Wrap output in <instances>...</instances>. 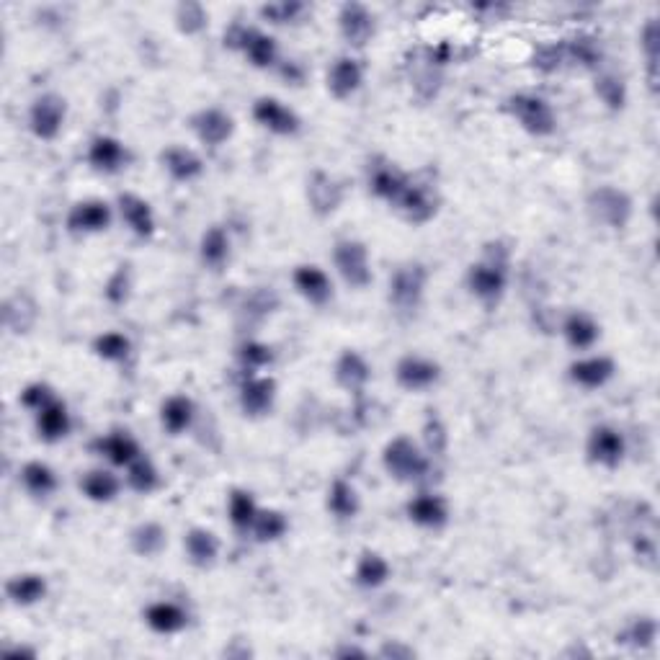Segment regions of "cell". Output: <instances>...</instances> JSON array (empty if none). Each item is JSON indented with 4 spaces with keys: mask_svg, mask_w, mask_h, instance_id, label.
Instances as JSON below:
<instances>
[{
    "mask_svg": "<svg viewBox=\"0 0 660 660\" xmlns=\"http://www.w3.org/2000/svg\"><path fill=\"white\" fill-rule=\"evenodd\" d=\"M508 266H511L508 251L501 243H493L488 245L485 256L467 269V289H470L472 297L483 307H488V310L501 305V300L506 297Z\"/></svg>",
    "mask_w": 660,
    "mask_h": 660,
    "instance_id": "cell-1",
    "label": "cell"
},
{
    "mask_svg": "<svg viewBox=\"0 0 660 660\" xmlns=\"http://www.w3.org/2000/svg\"><path fill=\"white\" fill-rule=\"evenodd\" d=\"M382 467L398 483H421L431 472V457L410 436H395L382 449Z\"/></svg>",
    "mask_w": 660,
    "mask_h": 660,
    "instance_id": "cell-2",
    "label": "cell"
},
{
    "mask_svg": "<svg viewBox=\"0 0 660 660\" xmlns=\"http://www.w3.org/2000/svg\"><path fill=\"white\" fill-rule=\"evenodd\" d=\"M222 42H225L227 49L240 52L253 68L269 70L279 65V42L266 31L256 29V26H245L235 21L225 29Z\"/></svg>",
    "mask_w": 660,
    "mask_h": 660,
    "instance_id": "cell-3",
    "label": "cell"
},
{
    "mask_svg": "<svg viewBox=\"0 0 660 660\" xmlns=\"http://www.w3.org/2000/svg\"><path fill=\"white\" fill-rule=\"evenodd\" d=\"M428 284V269L421 261L400 263L398 269L392 271L390 284H387V300L395 307L398 315H416L423 305Z\"/></svg>",
    "mask_w": 660,
    "mask_h": 660,
    "instance_id": "cell-4",
    "label": "cell"
},
{
    "mask_svg": "<svg viewBox=\"0 0 660 660\" xmlns=\"http://www.w3.org/2000/svg\"><path fill=\"white\" fill-rule=\"evenodd\" d=\"M586 212L596 225L606 227V230H624L635 214V202L619 186L604 184L588 191Z\"/></svg>",
    "mask_w": 660,
    "mask_h": 660,
    "instance_id": "cell-5",
    "label": "cell"
},
{
    "mask_svg": "<svg viewBox=\"0 0 660 660\" xmlns=\"http://www.w3.org/2000/svg\"><path fill=\"white\" fill-rule=\"evenodd\" d=\"M506 111L514 122L532 137H552L557 129V117L552 104L537 93H514L506 101Z\"/></svg>",
    "mask_w": 660,
    "mask_h": 660,
    "instance_id": "cell-6",
    "label": "cell"
},
{
    "mask_svg": "<svg viewBox=\"0 0 660 660\" xmlns=\"http://www.w3.org/2000/svg\"><path fill=\"white\" fill-rule=\"evenodd\" d=\"M333 266L351 289H367L372 284V258L361 240L343 238L333 245Z\"/></svg>",
    "mask_w": 660,
    "mask_h": 660,
    "instance_id": "cell-7",
    "label": "cell"
},
{
    "mask_svg": "<svg viewBox=\"0 0 660 660\" xmlns=\"http://www.w3.org/2000/svg\"><path fill=\"white\" fill-rule=\"evenodd\" d=\"M68 119V101L60 93H42L29 106V129L31 135L42 142L57 140Z\"/></svg>",
    "mask_w": 660,
    "mask_h": 660,
    "instance_id": "cell-8",
    "label": "cell"
},
{
    "mask_svg": "<svg viewBox=\"0 0 660 660\" xmlns=\"http://www.w3.org/2000/svg\"><path fill=\"white\" fill-rule=\"evenodd\" d=\"M586 454L591 465L606 467V470H617L627 457V439L617 426L609 423H599L591 428L586 441Z\"/></svg>",
    "mask_w": 660,
    "mask_h": 660,
    "instance_id": "cell-9",
    "label": "cell"
},
{
    "mask_svg": "<svg viewBox=\"0 0 660 660\" xmlns=\"http://www.w3.org/2000/svg\"><path fill=\"white\" fill-rule=\"evenodd\" d=\"M256 124H261L266 132L276 137H294L300 135L302 119L294 109H289L282 98L276 96H258L251 109Z\"/></svg>",
    "mask_w": 660,
    "mask_h": 660,
    "instance_id": "cell-10",
    "label": "cell"
},
{
    "mask_svg": "<svg viewBox=\"0 0 660 660\" xmlns=\"http://www.w3.org/2000/svg\"><path fill=\"white\" fill-rule=\"evenodd\" d=\"M410 176L405 171H400L398 165L392 160L382 158V155H374L367 165V186L377 199L392 204L398 202L400 194L408 189Z\"/></svg>",
    "mask_w": 660,
    "mask_h": 660,
    "instance_id": "cell-11",
    "label": "cell"
},
{
    "mask_svg": "<svg viewBox=\"0 0 660 660\" xmlns=\"http://www.w3.org/2000/svg\"><path fill=\"white\" fill-rule=\"evenodd\" d=\"M338 31H341L343 42L349 44V47H367L374 39V34H377V19H374L372 8L364 6V3H356V0L343 3L338 8Z\"/></svg>",
    "mask_w": 660,
    "mask_h": 660,
    "instance_id": "cell-12",
    "label": "cell"
},
{
    "mask_svg": "<svg viewBox=\"0 0 660 660\" xmlns=\"http://www.w3.org/2000/svg\"><path fill=\"white\" fill-rule=\"evenodd\" d=\"M114 222V207L104 199H83L75 202L68 212V233L73 235H98L106 233Z\"/></svg>",
    "mask_w": 660,
    "mask_h": 660,
    "instance_id": "cell-13",
    "label": "cell"
},
{
    "mask_svg": "<svg viewBox=\"0 0 660 660\" xmlns=\"http://www.w3.org/2000/svg\"><path fill=\"white\" fill-rule=\"evenodd\" d=\"M441 364L421 354H405L395 364V382L408 392H423L439 385Z\"/></svg>",
    "mask_w": 660,
    "mask_h": 660,
    "instance_id": "cell-14",
    "label": "cell"
},
{
    "mask_svg": "<svg viewBox=\"0 0 660 660\" xmlns=\"http://www.w3.org/2000/svg\"><path fill=\"white\" fill-rule=\"evenodd\" d=\"M189 127L196 140L207 147H222L235 135V119L225 109H217V106H207V109L191 114Z\"/></svg>",
    "mask_w": 660,
    "mask_h": 660,
    "instance_id": "cell-15",
    "label": "cell"
},
{
    "mask_svg": "<svg viewBox=\"0 0 660 660\" xmlns=\"http://www.w3.org/2000/svg\"><path fill=\"white\" fill-rule=\"evenodd\" d=\"M276 379L266 377V374H253V377L243 379L238 392V405L243 410L245 418H263L269 416L276 405Z\"/></svg>",
    "mask_w": 660,
    "mask_h": 660,
    "instance_id": "cell-16",
    "label": "cell"
},
{
    "mask_svg": "<svg viewBox=\"0 0 660 660\" xmlns=\"http://www.w3.org/2000/svg\"><path fill=\"white\" fill-rule=\"evenodd\" d=\"M614 374H617V364H614L612 356L604 354L583 356V359H575L568 367V379L581 390H601V387L612 382Z\"/></svg>",
    "mask_w": 660,
    "mask_h": 660,
    "instance_id": "cell-17",
    "label": "cell"
},
{
    "mask_svg": "<svg viewBox=\"0 0 660 660\" xmlns=\"http://www.w3.org/2000/svg\"><path fill=\"white\" fill-rule=\"evenodd\" d=\"M292 284L302 300L315 307H323L333 300V279L315 263H300L292 271Z\"/></svg>",
    "mask_w": 660,
    "mask_h": 660,
    "instance_id": "cell-18",
    "label": "cell"
},
{
    "mask_svg": "<svg viewBox=\"0 0 660 660\" xmlns=\"http://www.w3.org/2000/svg\"><path fill=\"white\" fill-rule=\"evenodd\" d=\"M405 516L421 529H444L449 524V501L439 493H418L405 503Z\"/></svg>",
    "mask_w": 660,
    "mask_h": 660,
    "instance_id": "cell-19",
    "label": "cell"
},
{
    "mask_svg": "<svg viewBox=\"0 0 660 660\" xmlns=\"http://www.w3.org/2000/svg\"><path fill=\"white\" fill-rule=\"evenodd\" d=\"M325 83H328V93L336 101H349L364 86V68H361V62L356 57L341 55L328 68Z\"/></svg>",
    "mask_w": 660,
    "mask_h": 660,
    "instance_id": "cell-20",
    "label": "cell"
},
{
    "mask_svg": "<svg viewBox=\"0 0 660 660\" xmlns=\"http://www.w3.org/2000/svg\"><path fill=\"white\" fill-rule=\"evenodd\" d=\"M117 212L135 238L147 240L155 235V212L153 207H150V202L142 199L140 194L122 191V194L117 196Z\"/></svg>",
    "mask_w": 660,
    "mask_h": 660,
    "instance_id": "cell-21",
    "label": "cell"
},
{
    "mask_svg": "<svg viewBox=\"0 0 660 660\" xmlns=\"http://www.w3.org/2000/svg\"><path fill=\"white\" fill-rule=\"evenodd\" d=\"M88 163H91L93 171L104 173V176H114V173L127 168L129 150L119 137L98 135L88 145Z\"/></svg>",
    "mask_w": 660,
    "mask_h": 660,
    "instance_id": "cell-22",
    "label": "cell"
},
{
    "mask_svg": "<svg viewBox=\"0 0 660 660\" xmlns=\"http://www.w3.org/2000/svg\"><path fill=\"white\" fill-rule=\"evenodd\" d=\"M91 449L98 454V457H104L106 462L114 467H129L137 457H142L140 441H137L132 434H127V431H119V428L117 431H109V434L104 436H98V439L91 444Z\"/></svg>",
    "mask_w": 660,
    "mask_h": 660,
    "instance_id": "cell-23",
    "label": "cell"
},
{
    "mask_svg": "<svg viewBox=\"0 0 660 660\" xmlns=\"http://www.w3.org/2000/svg\"><path fill=\"white\" fill-rule=\"evenodd\" d=\"M160 165L163 171L176 181V184H191L196 178H202L204 160L202 155L186 145H171L160 153Z\"/></svg>",
    "mask_w": 660,
    "mask_h": 660,
    "instance_id": "cell-24",
    "label": "cell"
},
{
    "mask_svg": "<svg viewBox=\"0 0 660 660\" xmlns=\"http://www.w3.org/2000/svg\"><path fill=\"white\" fill-rule=\"evenodd\" d=\"M333 379H336V385L341 390L359 395L369 385V379H372V367H369V361L359 351L346 349L338 354L336 364H333Z\"/></svg>",
    "mask_w": 660,
    "mask_h": 660,
    "instance_id": "cell-25",
    "label": "cell"
},
{
    "mask_svg": "<svg viewBox=\"0 0 660 660\" xmlns=\"http://www.w3.org/2000/svg\"><path fill=\"white\" fill-rule=\"evenodd\" d=\"M307 202L318 217H328L343 204V186L336 176L315 171L307 178Z\"/></svg>",
    "mask_w": 660,
    "mask_h": 660,
    "instance_id": "cell-26",
    "label": "cell"
},
{
    "mask_svg": "<svg viewBox=\"0 0 660 660\" xmlns=\"http://www.w3.org/2000/svg\"><path fill=\"white\" fill-rule=\"evenodd\" d=\"M34 428H37L39 439L47 441V444L68 439V434L73 431V416H70L68 405L62 403L60 398L52 400L47 408L34 413Z\"/></svg>",
    "mask_w": 660,
    "mask_h": 660,
    "instance_id": "cell-27",
    "label": "cell"
},
{
    "mask_svg": "<svg viewBox=\"0 0 660 660\" xmlns=\"http://www.w3.org/2000/svg\"><path fill=\"white\" fill-rule=\"evenodd\" d=\"M220 547H222L220 537H217L212 529H204V526H194V529H189L184 537L186 560L199 570H209L214 563H217Z\"/></svg>",
    "mask_w": 660,
    "mask_h": 660,
    "instance_id": "cell-28",
    "label": "cell"
},
{
    "mask_svg": "<svg viewBox=\"0 0 660 660\" xmlns=\"http://www.w3.org/2000/svg\"><path fill=\"white\" fill-rule=\"evenodd\" d=\"M49 583L42 573H19L11 575L6 581V599L13 606H21V609H29V606H37L47 599Z\"/></svg>",
    "mask_w": 660,
    "mask_h": 660,
    "instance_id": "cell-29",
    "label": "cell"
},
{
    "mask_svg": "<svg viewBox=\"0 0 660 660\" xmlns=\"http://www.w3.org/2000/svg\"><path fill=\"white\" fill-rule=\"evenodd\" d=\"M392 207L398 209L403 220L413 222V225H423V222H428L436 214V199L431 196V191H428L426 186L416 184V181L410 178L408 189L400 194V199L392 204Z\"/></svg>",
    "mask_w": 660,
    "mask_h": 660,
    "instance_id": "cell-30",
    "label": "cell"
},
{
    "mask_svg": "<svg viewBox=\"0 0 660 660\" xmlns=\"http://www.w3.org/2000/svg\"><path fill=\"white\" fill-rule=\"evenodd\" d=\"M142 617H145V624L155 635H178L189 624V612L184 606H178L176 601H153L142 612Z\"/></svg>",
    "mask_w": 660,
    "mask_h": 660,
    "instance_id": "cell-31",
    "label": "cell"
},
{
    "mask_svg": "<svg viewBox=\"0 0 660 660\" xmlns=\"http://www.w3.org/2000/svg\"><path fill=\"white\" fill-rule=\"evenodd\" d=\"M563 338L570 349L575 351H588L593 349L601 338V325L588 315V312L573 310L565 315L563 320Z\"/></svg>",
    "mask_w": 660,
    "mask_h": 660,
    "instance_id": "cell-32",
    "label": "cell"
},
{
    "mask_svg": "<svg viewBox=\"0 0 660 660\" xmlns=\"http://www.w3.org/2000/svg\"><path fill=\"white\" fill-rule=\"evenodd\" d=\"M194 418L196 403L189 395H171V398H165L163 405H160V426H163L165 434H186V431L194 426Z\"/></svg>",
    "mask_w": 660,
    "mask_h": 660,
    "instance_id": "cell-33",
    "label": "cell"
},
{
    "mask_svg": "<svg viewBox=\"0 0 660 660\" xmlns=\"http://www.w3.org/2000/svg\"><path fill=\"white\" fill-rule=\"evenodd\" d=\"M325 508H328V514L338 521L356 519L361 511L359 490H356L354 483H349V480L336 477V480L330 483L328 495H325Z\"/></svg>",
    "mask_w": 660,
    "mask_h": 660,
    "instance_id": "cell-34",
    "label": "cell"
},
{
    "mask_svg": "<svg viewBox=\"0 0 660 660\" xmlns=\"http://www.w3.org/2000/svg\"><path fill=\"white\" fill-rule=\"evenodd\" d=\"M80 493L86 495L91 503H114L122 493V480L111 470H104V467H98V470H88L86 475L80 477Z\"/></svg>",
    "mask_w": 660,
    "mask_h": 660,
    "instance_id": "cell-35",
    "label": "cell"
},
{
    "mask_svg": "<svg viewBox=\"0 0 660 660\" xmlns=\"http://www.w3.org/2000/svg\"><path fill=\"white\" fill-rule=\"evenodd\" d=\"M230 253H233V240L222 225H209L202 233L199 240V258L207 269H222L227 261H230Z\"/></svg>",
    "mask_w": 660,
    "mask_h": 660,
    "instance_id": "cell-36",
    "label": "cell"
},
{
    "mask_svg": "<svg viewBox=\"0 0 660 660\" xmlns=\"http://www.w3.org/2000/svg\"><path fill=\"white\" fill-rule=\"evenodd\" d=\"M565 49V65H575L583 70H599L601 60H604V49H601L599 39L593 34H575V37L563 39Z\"/></svg>",
    "mask_w": 660,
    "mask_h": 660,
    "instance_id": "cell-37",
    "label": "cell"
},
{
    "mask_svg": "<svg viewBox=\"0 0 660 660\" xmlns=\"http://www.w3.org/2000/svg\"><path fill=\"white\" fill-rule=\"evenodd\" d=\"M392 568L385 560V555H379L374 550H364L356 560L354 568V583L364 591H377V588L385 586L390 581Z\"/></svg>",
    "mask_w": 660,
    "mask_h": 660,
    "instance_id": "cell-38",
    "label": "cell"
},
{
    "mask_svg": "<svg viewBox=\"0 0 660 660\" xmlns=\"http://www.w3.org/2000/svg\"><path fill=\"white\" fill-rule=\"evenodd\" d=\"M19 480L21 485H24L26 493L39 498V501L49 498V495H55L57 488H60L57 472L52 470L47 462H42V459H31V462H26L19 472Z\"/></svg>",
    "mask_w": 660,
    "mask_h": 660,
    "instance_id": "cell-39",
    "label": "cell"
},
{
    "mask_svg": "<svg viewBox=\"0 0 660 660\" xmlns=\"http://www.w3.org/2000/svg\"><path fill=\"white\" fill-rule=\"evenodd\" d=\"M39 318L37 302L31 300L26 292H16L13 297H8L6 305H3V323L11 333L21 336V333H29L34 328Z\"/></svg>",
    "mask_w": 660,
    "mask_h": 660,
    "instance_id": "cell-40",
    "label": "cell"
},
{
    "mask_svg": "<svg viewBox=\"0 0 660 660\" xmlns=\"http://www.w3.org/2000/svg\"><path fill=\"white\" fill-rule=\"evenodd\" d=\"M168 544V532L158 521H140L129 532V547L137 557H158Z\"/></svg>",
    "mask_w": 660,
    "mask_h": 660,
    "instance_id": "cell-41",
    "label": "cell"
},
{
    "mask_svg": "<svg viewBox=\"0 0 660 660\" xmlns=\"http://www.w3.org/2000/svg\"><path fill=\"white\" fill-rule=\"evenodd\" d=\"M289 516L279 508H258V516L251 526V537L258 544H274L287 537Z\"/></svg>",
    "mask_w": 660,
    "mask_h": 660,
    "instance_id": "cell-42",
    "label": "cell"
},
{
    "mask_svg": "<svg viewBox=\"0 0 660 660\" xmlns=\"http://www.w3.org/2000/svg\"><path fill=\"white\" fill-rule=\"evenodd\" d=\"M258 516V503L253 498V493L243 488L230 490L227 495V519L233 524L235 532L240 534H251V526Z\"/></svg>",
    "mask_w": 660,
    "mask_h": 660,
    "instance_id": "cell-43",
    "label": "cell"
},
{
    "mask_svg": "<svg viewBox=\"0 0 660 660\" xmlns=\"http://www.w3.org/2000/svg\"><path fill=\"white\" fill-rule=\"evenodd\" d=\"M593 93L599 98L601 104L606 106L609 111H622L627 106V83H624L622 75L617 73H596V80H593Z\"/></svg>",
    "mask_w": 660,
    "mask_h": 660,
    "instance_id": "cell-44",
    "label": "cell"
},
{
    "mask_svg": "<svg viewBox=\"0 0 660 660\" xmlns=\"http://www.w3.org/2000/svg\"><path fill=\"white\" fill-rule=\"evenodd\" d=\"M93 354L98 359L109 361V364H122L132 354V341L119 330H106L93 338Z\"/></svg>",
    "mask_w": 660,
    "mask_h": 660,
    "instance_id": "cell-45",
    "label": "cell"
},
{
    "mask_svg": "<svg viewBox=\"0 0 660 660\" xmlns=\"http://www.w3.org/2000/svg\"><path fill=\"white\" fill-rule=\"evenodd\" d=\"M640 49L648 65V83L650 88H658V55H660V24L655 16H650L640 29Z\"/></svg>",
    "mask_w": 660,
    "mask_h": 660,
    "instance_id": "cell-46",
    "label": "cell"
},
{
    "mask_svg": "<svg viewBox=\"0 0 660 660\" xmlns=\"http://www.w3.org/2000/svg\"><path fill=\"white\" fill-rule=\"evenodd\" d=\"M127 488L140 495H150L160 488V472L153 459L142 454L127 467Z\"/></svg>",
    "mask_w": 660,
    "mask_h": 660,
    "instance_id": "cell-47",
    "label": "cell"
},
{
    "mask_svg": "<svg viewBox=\"0 0 660 660\" xmlns=\"http://www.w3.org/2000/svg\"><path fill=\"white\" fill-rule=\"evenodd\" d=\"M173 21H176V29L186 37H194V34H202L209 24V11L202 3H194V0H184L178 3L176 11H173Z\"/></svg>",
    "mask_w": 660,
    "mask_h": 660,
    "instance_id": "cell-48",
    "label": "cell"
},
{
    "mask_svg": "<svg viewBox=\"0 0 660 660\" xmlns=\"http://www.w3.org/2000/svg\"><path fill=\"white\" fill-rule=\"evenodd\" d=\"M276 307H279V294L271 287H256L253 292L245 294V302L240 310H243V315L251 323H261V320L269 318Z\"/></svg>",
    "mask_w": 660,
    "mask_h": 660,
    "instance_id": "cell-49",
    "label": "cell"
},
{
    "mask_svg": "<svg viewBox=\"0 0 660 660\" xmlns=\"http://www.w3.org/2000/svg\"><path fill=\"white\" fill-rule=\"evenodd\" d=\"M305 11L307 6L300 3V0H276V3H263V6L258 8V16L274 26H287L297 24V21L305 16Z\"/></svg>",
    "mask_w": 660,
    "mask_h": 660,
    "instance_id": "cell-50",
    "label": "cell"
},
{
    "mask_svg": "<svg viewBox=\"0 0 660 660\" xmlns=\"http://www.w3.org/2000/svg\"><path fill=\"white\" fill-rule=\"evenodd\" d=\"M235 356H238L240 367L248 369V372H258V369H266L269 364H274V349H271L269 343L256 341V338H248L235 349Z\"/></svg>",
    "mask_w": 660,
    "mask_h": 660,
    "instance_id": "cell-51",
    "label": "cell"
},
{
    "mask_svg": "<svg viewBox=\"0 0 660 660\" xmlns=\"http://www.w3.org/2000/svg\"><path fill=\"white\" fill-rule=\"evenodd\" d=\"M617 640L627 642L632 648L645 650L653 648L655 640H658V622L653 617H637L627 624V630L622 635H617Z\"/></svg>",
    "mask_w": 660,
    "mask_h": 660,
    "instance_id": "cell-52",
    "label": "cell"
},
{
    "mask_svg": "<svg viewBox=\"0 0 660 660\" xmlns=\"http://www.w3.org/2000/svg\"><path fill=\"white\" fill-rule=\"evenodd\" d=\"M532 65L539 70V73H544V75H552V73H557V70H563L565 68L563 42L539 44V47L534 49Z\"/></svg>",
    "mask_w": 660,
    "mask_h": 660,
    "instance_id": "cell-53",
    "label": "cell"
},
{
    "mask_svg": "<svg viewBox=\"0 0 660 660\" xmlns=\"http://www.w3.org/2000/svg\"><path fill=\"white\" fill-rule=\"evenodd\" d=\"M52 400H57V395L47 382H31V385H26L19 395V403L24 405L26 410H31V413H39V410L47 408Z\"/></svg>",
    "mask_w": 660,
    "mask_h": 660,
    "instance_id": "cell-54",
    "label": "cell"
},
{
    "mask_svg": "<svg viewBox=\"0 0 660 660\" xmlns=\"http://www.w3.org/2000/svg\"><path fill=\"white\" fill-rule=\"evenodd\" d=\"M129 289H132V276H129V266H119L114 274H111V279L106 282L104 287V294L106 300L111 302V305H124L129 297Z\"/></svg>",
    "mask_w": 660,
    "mask_h": 660,
    "instance_id": "cell-55",
    "label": "cell"
},
{
    "mask_svg": "<svg viewBox=\"0 0 660 660\" xmlns=\"http://www.w3.org/2000/svg\"><path fill=\"white\" fill-rule=\"evenodd\" d=\"M279 68V73H282L284 80H289V83H294V86H300L302 80H305V70H302L300 62L294 60H284L276 65Z\"/></svg>",
    "mask_w": 660,
    "mask_h": 660,
    "instance_id": "cell-56",
    "label": "cell"
},
{
    "mask_svg": "<svg viewBox=\"0 0 660 660\" xmlns=\"http://www.w3.org/2000/svg\"><path fill=\"white\" fill-rule=\"evenodd\" d=\"M379 655L382 658H392V660H405V658H413V648H405V645H400V642H387L385 648L379 650Z\"/></svg>",
    "mask_w": 660,
    "mask_h": 660,
    "instance_id": "cell-57",
    "label": "cell"
},
{
    "mask_svg": "<svg viewBox=\"0 0 660 660\" xmlns=\"http://www.w3.org/2000/svg\"><path fill=\"white\" fill-rule=\"evenodd\" d=\"M336 655H338V658H367V650L351 648V645H346V648H338Z\"/></svg>",
    "mask_w": 660,
    "mask_h": 660,
    "instance_id": "cell-58",
    "label": "cell"
},
{
    "mask_svg": "<svg viewBox=\"0 0 660 660\" xmlns=\"http://www.w3.org/2000/svg\"><path fill=\"white\" fill-rule=\"evenodd\" d=\"M3 653H6V655H26V658H34V655H37L31 648H6Z\"/></svg>",
    "mask_w": 660,
    "mask_h": 660,
    "instance_id": "cell-59",
    "label": "cell"
}]
</instances>
